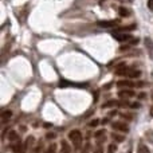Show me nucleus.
Segmentation results:
<instances>
[{"instance_id": "obj_26", "label": "nucleus", "mask_w": 153, "mask_h": 153, "mask_svg": "<svg viewBox=\"0 0 153 153\" xmlns=\"http://www.w3.org/2000/svg\"><path fill=\"white\" fill-rule=\"evenodd\" d=\"M132 108H134V109L140 108V102H134V103H132Z\"/></svg>"}, {"instance_id": "obj_7", "label": "nucleus", "mask_w": 153, "mask_h": 153, "mask_svg": "<svg viewBox=\"0 0 153 153\" xmlns=\"http://www.w3.org/2000/svg\"><path fill=\"white\" fill-rule=\"evenodd\" d=\"M134 85L136 83H133V82L129 81V79H126V81H118V82H117V86H118L120 89H124V87H126V89H132Z\"/></svg>"}, {"instance_id": "obj_3", "label": "nucleus", "mask_w": 153, "mask_h": 153, "mask_svg": "<svg viewBox=\"0 0 153 153\" xmlns=\"http://www.w3.org/2000/svg\"><path fill=\"white\" fill-rule=\"evenodd\" d=\"M113 129L114 130H118V132H122V133H128V132H129L128 125L124 124V122H113Z\"/></svg>"}, {"instance_id": "obj_1", "label": "nucleus", "mask_w": 153, "mask_h": 153, "mask_svg": "<svg viewBox=\"0 0 153 153\" xmlns=\"http://www.w3.org/2000/svg\"><path fill=\"white\" fill-rule=\"evenodd\" d=\"M69 138L70 141H71L73 146L76 149V151H79V149L82 148V143H83V137H82V133L79 132V130H71V132L69 133Z\"/></svg>"}, {"instance_id": "obj_30", "label": "nucleus", "mask_w": 153, "mask_h": 153, "mask_svg": "<svg viewBox=\"0 0 153 153\" xmlns=\"http://www.w3.org/2000/svg\"><path fill=\"white\" fill-rule=\"evenodd\" d=\"M82 153H87V151H83V152H82Z\"/></svg>"}, {"instance_id": "obj_4", "label": "nucleus", "mask_w": 153, "mask_h": 153, "mask_svg": "<svg viewBox=\"0 0 153 153\" xmlns=\"http://www.w3.org/2000/svg\"><path fill=\"white\" fill-rule=\"evenodd\" d=\"M12 152L13 153H26V146L20 141H18V143H15L12 145Z\"/></svg>"}, {"instance_id": "obj_13", "label": "nucleus", "mask_w": 153, "mask_h": 153, "mask_svg": "<svg viewBox=\"0 0 153 153\" xmlns=\"http://www.w3.org/2000/svg\"><path fill=\"white\" fill-rule=\"evenodd\" d=\"M8 138H10L11 143H18L19 141V134L16 132H13V130H11L10 134H8Z\"/></svg>"}, {"instance_id": "obj_22", "label": "nucleus", "mask_w": 153, "mask_h": 153, "mask_svg": "<svg viewBox=\"0 0 153 153\" xmlns=\"http://www.w3.org/2000/svg\"><path fill=\"white\" fill-rule=\"evenodd\" d=\"M98 124H100V121H98V120H93V121L91 122H90V126H91V128H94V126H98Z\"/></svg>"}, {"instance_id": "obj_31", "label": "nucleus", "mask_w": 153, "mask_h": 153, "mask_svg": "<svg viewBox=\"0 0 153 153\" xmlns=\"http://www.w3.org/2000/svg\"><path fill=\"white\" fill-rule=\"evenodd\" d=\"M126 153H132V152H130V151H129V152H126Z\"/></svg>"}, {"instance_id": "obj_16", "label": "nucleus", "mask_w": 153, "mask_h": 153, "mask_svg": "<svg viewBox=\"0 0 153 153\" xmlns=\"http://www.w3.org/2000/svg\"><path fill=\"white\" fill-rule=\"evenodd\" d=\"M137 153H151V151H149V148L146 145H140L138 146Z\"/></svg>"}, {"instance_id": "obj_11", "label": "nucleus", "mask_w": 153, "mask_h": 153, "mask_svg": "<svg viewBox=\"0 0 153 153\" xmlns=\"http://www.w3.org/2000/svg\"><path fill=\"white\" fill-rule=\"evenodd\" d=\"M136 30V24H132V26H126V27H118L116 31L118 32H128V31H134Z\"/></svg>"}, {"instance_id": "obj_15", "label": "nucleus", "mask_w": 153, "mask_h": 153, "mask_svg": "<svg viewBox=\"0 0 153 153\" xmlns=\"http://www.w3.org/2000/svg\"><path fill=\"white\" fill-rule=\"evenodd\" d=\"M111 137H113L114 141H117V143H122V141H125V137L121 134H117V133H113L111 134Z\"/></svg>"}, {"instance_id": "obj_23", "label": "nucleus", "mask_w": 153, "mask_h": 153, "mask_svg": "<svg viewBox=\"0 0 153 153\" xmlns=\"http://www.w3.org/2000/svg\"><path fill=\"white\" fill-rule=\"evenodd\" d=\"M148 8L153 11V0H148Z\"/></svg>"}, {"instance_id": "obj_28", "label": "nucleus", "mask_w": 153, "mask_h": 153, "mask_svg": "<svg viewBox=\"0 0 153 153\" xmlns=\"http://www.w3.org/2000/svg\"><path fill=\"white\" fill-rule=\"evenodd\" d=\"M149 114H151V117H153V103H152V106H151V110H149Z\"/></svg>"}, {"instance_id": "obj_17", "label": "nucleus", "mask_w": 153, "mask_h": 153, "mask_svg": "<svg viewBox=\"0 0 153 153\" xmlns=\"http://www.w3.org/2000/svg\"><path fill=\"white\" fill-rule=\"evenodd\" d=\"M105 134H106V130H105V129H101V130H98V132L95 133V134H94V137L98 140V138H102Z\"/></svg>"}, {"instance_id": "obj_19", "label": "nucleus", "mask_w": 153, "mask_h": 153, "mask_svg": "<svg viewBox=\"0 0 153 153\" xmlns=\"http://www.w3.org/2000/svg\"><path fill=\"white\" fill-rule=\"evenodd\" d=\"M120 13H121V16H124V18H126V16H129V10H126L125 7H121L120 8Z\"/></svg>"}, {"instance_id": "obj_18", "label": "nucleus", "mask_w": 153, "mask_h": 153, "mask_svg": "<svg viewBox=\"0 0 153 153\" xmlns=\"http://www.w3.org/2000/svg\"><path fill=\"white\" fill-rule=\"evenodd\" d=\"M117 103H118L117 101H109V102H105V103H103L102 108H103V109H106V108H111V106L117 105Z\"/></svg>"}, {"instance_id": "obj_12", "label": "nucleus", "mask_w": 153, "mask_h": 153, "mask_svg": "<svg viewBox=\"0 0 153 153\" xmlns=\"http://www.w3.org/2000/svg\"><path fill=\"white\" fill-rule=\"evenodd\" d=\"M11 117H12V111H11V110H4L1 113V121L3 122H7L8 120H11Z\"/></svg>"}, {"instance_id": "obj_27", "label": "nucleus", "mask_w": 153, "mask_h": 153, "mask_svg": "<svg viewBox=\"0 0 153 153\" xmlns=\"http://www.w3.org/2000/svg\"><path fill=\"white\" fill-rule=\"evenodd\" d=\"M122 117L126 120H132V117H130V114H122Z\"/></svg>"}, {"instance_id": "obj_29", "label": "nucleus", "mask_w": 153, "mask_h": 153, "mask_svg": "<svg viewBox=\"0 0 153 153\" xmlns=\"http://www.w3.org/2000/svg\"><path fill=\"white\" fill-rule=\"evenodd\" d=\"M95 153H102V149H101V146H98V149H95Z\"/></svg>"}, {"instance_id": "obj_6", "label": "nucleus", "mask_w": 153, "mask_h": 153, "mask_svg": "<svg viewBox=\"0 0 153 153\" xmlns=\"http://www.w3.org/2000/svg\"><path fill=\"white\" fill-rule=\"evenodd\" d=\"M97 24L100 27L108 28V27H111V26H117V24H118V20H101V22H98Z\"/></svg>"}, {"instance_id": "obj_2", "label": "nucleus", "mask_w": 153, "mask_h": 153, "mask_svg": "<svg viewBox=\"0 0 153 153\" xmlns=\"http://www.w3.org/2000/svg\"><path fill=\"white\" fill-rule=\"evenodd\" d=\"M113 38L118 42H126V40H130L132 39V35L130 34H126V32H118V31H113L111 32Z\"/></svg>"}, {"instance_id": "obj_20", "label": "nucleus", "mask_w": 153, "mask_h": 153, "mask_svg": "<svg viewBox=\"0 0 153 153\" xmlns=\"http://www.w3.org/2000/svg\"><path fill=\"white\" fill-rule=\"evenodd\" d=\"M46 153H56V146L55 144H51L47 149H46Z\"/></svg>"}, {"instance_id": "obj_8", "label": "nucleus", "mask_w": 153, "mask_h": 153, "mask_svg": "<svg viewBox=\"0 0 153 153\" xmlns=\"http://www.w3.org/2000/svg\"><path fill=\"white\" fill-rule=\"evenodd\" d=\"M133 95H134V91L132 89H125L118 93V97H121V98H132Z\"/></svg>"}, {"instance_id": "obj_5", "label": "nucleus", "mask_w": 153, "mask_h": 153, "mask_svg": "<svg viewBox=\"0 0 153 153\" xmlns=\"http://www.w3.org/2000/svg\"><path fill=\"white\" fill-rule=\"evenodd\" d=\"M144 43H145V47H146V50H148L149 56L153 59V40L151 38H145V39H144Z\"/></svg>"}, {"instance_id": "obj_24", "label": "nucleus", "mask_w": 153, "mask_h": 153, "mask_svg": "<svg viewBox=\"0 0 153 153\" xmlns=\"http://www.w3.org/2000/svg\"><path fill=\"white\" fill-rule=\"evenodd\" d=\"M39 152H40V145L35 146V148H34V151H32V153H39Z\"/></svg>"}, {"instance_id": "obj_9", "label": "nucleus", "mask_w": 153, "mask_h": 153, "mask_svg": "<svg viewBox=\"0 0 153 153\" xmlns=\"http://www.w3.org/2000/svg\"><path fill=\"white\" fill-rule=\"evenodd\" d=\"M125 75H126L128 78H138V76L141 75V71H138V70H133V69H128Z\"/></svg>"}, {"instance_id": "obj_14", "label": "nucleus", "mask_w": 153, "mask_h": 153, "mask_svg": "<svg viewBox=\"0 0 153 153\" xmlns=\"http://www.w3.org/2000/svg\"><path fill=\"white\" fill-rule=\"evenodd\" d=\"M61 145H62V151H61V153H71V149H70L69 144H67L65 140L61 143Z\"/></svg>"}, {"instance_id": "obj_25", "label": "nucleus", "mask_w": 153, "mask_h": 153, "mask_svg": "<svg viewBox=\"0 0 153 153\" xmlns=\"http://www.w3.org/2000/svg\"><path fill=\"white\" fill-rule=\"evenodd\" d=\"M47 138H48V140H53V138H55V134H53V133H48Z\"/></svg>"}, {"instance_id": "obj_10", "label": "nucleus", "mask_w": 153, "mask_h": 153, "mask_svg": "<svg viewBox=\"0 0 153 153\" xmlns=\"http://www.w3.org/2000/svg\"><path fill=\"white\" fill-rule=\"evenodd\" d=\"M34 143H35V138L32 137V136H30V137H27V140L24 141V146H26V152L28 151V149L31 148L32 145H34Z\"/></svg>"}, {"instance_id": "obj_21", "label": "nucleus", "mask_w": 153, "mask_h": 153, "mask_svg": "<svg viewBox=\"0 0 153 153\" xmlns=\"http://www.w3.org/2000/svg\"><path fill=\"white\" fill-rule=\"evenodd\" d=\"M116 151H117V145H116V144H111V145H109L108 153H114Z\"/></svg>"}]
</instances>
